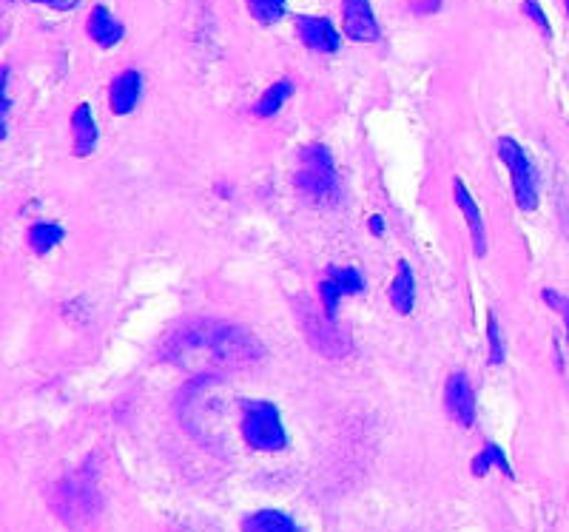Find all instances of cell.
Masks as SVG:
<instances>
[{"label": "cell", "instance_id": "obj_16", "mask_svg": "<svg viewBox=\"0 0 569 532\" xmlns=\"http://www.w3.org/2000/svg\"><path fill=\"white\" fill-rule=\"evenodd\" d=\"M242 532H299L291 515L279 510H259L242 521Z\"/></svg>", "mask_w": 569, "mask_h": 532}, {"label": "cell", "instance_id": "obj_13", "mask_svg": "<svg viewBox=\"0 0 569 532\" xmlns=\"http://www.w3.org/2000/svg\"><path fill=\"white\" fill-rule=\"evenodd\" d=\"M86 32H89V37L100 49H111V46H117L126 37V26L114 18L106 6H94L92 15L86 20Z\"/></svg>", "mask_w": 569, "mask_h": 532}, {"label": "cell", "instance_id": "obj_10", "mask_svg": "<svg viewBox=\"0 0 569 532\" xmlns=\"http://www.w3.org/2000/svg\"><path fill=\"white\" fill-rule=\"evenodd\" d=\"M342 20L345 35L356 43H376L379 40V23L373 18L370 0H342Z\"/></svg>", "mask_w": 569, "mask_h": 532}, {"label": "cell", "instance_id": "obj_15", "mask_svg": "<svg viewBox=\"0 0 569 532\" xmlns=\"http://www.w3.org/2000/svg\"><path fill=\"white\" fill-rule=\"evenodd\" d=\"M390 305L402 316L413 313V305H416V276H413V268L404 259L399 262L393 285H390Z\"/></svg>", "mask_w": 569, "mask_h": 532}, {"label": "cell", "instance_id": "obj_12", "mask_svg": "<svg viewBox=\"0 0 569 532\" xmlns=\"http://www.w3.org/2000/svg\"><path fill=\"white\" fill-rule=\"evenodd\" d=\"M140 94H143V74L137 72V69L120 72L114 77V83H111L109 89L111 111L120 114V117L131 114V111L137 109V103H140Z\"/></svg>", "mask_w": 569, "mask_h": 532}, {"label": "cell", "instance_id": "obj_14", "mask_svg": "<svg viewBox=\"0 0 569 532\" xmlns=\"http://www.w3.org/2000/svg\"><path fill=\"white\" fill-rule=\"evenodd\" d=\"M72 137H74V157H89L97 146V123H94L92 109L80 103L72 114Z\"/></svg>", "mask_w": 569, "mask_h": 532}, {"label": "cell", "instance_id": "obj_27", "mask_svg": "<svg viewBox=\"0 0 569 532\" xmlns=\"http://www.w3.org/2000/svg\"><path fill=\"white\" fill-rule=\"evenodd\" d=\"M564 3H567V15H569V0H564Z\"/></svg>", "mask_w": 569, "mask_h": 532}, {"label": "cell", "instance_id": "obj_8", "mask_svg": "<svg viewBox=\"0 0 569 532\" xmlns=\"http://www.w3.org/2000/svg\"><path fill=\"white\" fill-rule=\"evenodd\" d=\"M444 410L461 427H473L476 424V390L470 385L467 373H459V370L450 373V379L444 385Z\"/></svg>", "mask_w": 569, "mask_h": 532}, {"label": "cell", "instance_id": "obj_20", "mask_svg": "<svg viewBox=\"0 0 569 532\" xmlns=\"http://www.w3.org/2000/svg\"><path fill=\"white\" fill-rule=\"evenodd\" d=\"M504 336H501V328H498L496 313H487V365H504Z\"/></svg>", "mask_w": 569, "mask_h": 532}, {"label": "cell", "instance_id": "obj_21", "mask_svg": "<svg viewBox=\"0 0 569 532\" xmlns=\"http://www.w3.org/2000/svg\"><path fill=\"white\" fill-rule=\"evenodd\" d=\"M245 3L259 23H276L285 15V0H245Z\"/></svg>", "mask_w": 569, "mask_h": 532}, {"label": "cell", "instance_id": "obj_22", "mask_svg": "<svg viewBox=\"0 0 569 532\" xmlns=\"http://www.w3.org/2000/svg\"><path fill=\"white\" fill-rule=\"evenodd\" d=\"M544 302L550 305L552 311H558L561 316H564V322H567V336H569V296L558 294V291L547 288V291H544Z\"/></svg>", "mask_w": 569, "mask_h": 532}, {"label": "cell", "instance_id": "obj_25", "mask_svg": "<svg viewBox=\"0 0 569 532\" xmlns=\"http://www.w3.org/2000/svg\"><path fill=\"white\" fill-rule=\"evenodd\" d=\"M35 3H43V6H49V9H57V12H69L80 0H35Z\"/></svg>", "mask_w": 569, "mask_h": 532}, {"label": "cell", "instance_id": "obj_6", "mask_svg": "<svg viewBox=\"0 0 569 532\" xmlns=\"http://www.w3.org/2000/svg\"><path fill=\"white\" fill-rule=\"evenodd\" d=\"M498 157L504 160V166L510 171L515 205L527 214L535 211L538 208V183H535V168L527 157V151L518 146L513 137H498Z\"/></svg>", "mask_w": 569, "mask_h": 532}, {"label": "cell", "instance_id": "obj_9", "mask_svg": "<svg viewBox=\"0 0 569 532\" xmlns=\"http://www.w3.org/2000/svg\"><path fill=\"white\" fill-rule=\"evenodd\" d=\"M296 35L299 40L319 55H333L339 52V32L328 18H311V15H299L296 18Z\"/></svg>", "mask_w": 569, "mask_h": 532}, {"label": "cell", "instance_id": "obj_2", "mask_svg": "<svg viewBox=\"0 0 569 532\" xmlns=\"http://www.w3.org/2000/svg\"><path fill=\"white\" fill-rule=\"evenodd\" d=\"M242 439L251 450L259 453H279L288 447V433L276 404L262 402V399H245L242 402Z\"/></svg>", "mask_w": 569, "mask_h": 532}, {"label": "cell", "instance_id": "obj_1", "mask_svg": "<svg viewBox=\"0 0 569 532\" xmlns=\"http://www.w3.org/2000/svg\"><path fill=\"white\" fill-rule=\"evenodd\" d=\"M160 356L185 370H237L262 362L265 348L254 333L231 322L191 319L168 333Z\"/></svg>", "mask_w": 569, "mask_h": 532}, {"label": "cell", "instance_id": "obj_7", "mask_svg": "<svg viewBox=\"0 0 569 532\" xmlns=\"http://www.w3.org/2000/svg\"><path fill=\"white\" fill-rule=\"evenodd\" d=\"M365 291V276L359 274L356 268H331L328 276L319 282V296H322V311L328 313L331 319H336L339 302L345 296L362 294Z\"/></svg>", "mask_w": 569, "mask_h": 532}, {"label": "cell", "instance_id": "obj_26", "mask_svg": "<svg viewBox=\"0 0 569 532\" xmlns=\"http://www.w3.org/2000/svg\"><path fill=\"white\" fill-rule=\"evenodd\" d=\"M368 228H370V234L382 237V234H385V220H382V217H370Z\"/></svg>", "mask_w": 569, "mask_h": 532}, {"label": "cell", "instance_id": "obj_4", "mask_svg": "<svg viewBox=\"0 0 569 532\" xmlns=\"http://www.w3.org/2000/svg\"><path fill=\"white\" fill-rule=\"evenodd\" d=\"M296 319L302 325V333H305V342L311 345L313 350H319L325 359H342L350 350L348 333L342 331L336 325V319H331L328 313L313 305L311 299H296Z\"/></svg>", "mask_w": 569, "mask_h": 532}, {"label": "cell", "instance_id": "obj_24", "mask_svg": "<svg viewBox=\"0 0 569 532\" xmlns=\"http://www.w3.org/2000/svg\"><path fill=\"white\" fill-rule=\"evenodd\" d=\"M410 6H413V12H419V15H433V12H439L441 0H413Z\"/></svg>", "mask_w": 569, "mask_h": 532}, {"label": "cell", "instance_id": "obj_11", "mask_svg": "<svg viewBox=\"0 0 569 532\" xmlns=\"http://www.w3.org/2000/svg\"><path fill=\"white\" fill-rule=\"evenodd\" d=\"M453 197H456L461 217L467 220V231H470V239H473V254L484 257L487 254V228H484L481 208H478L473 194L467 191V185L461 183V180H453Z\"/></svg>", "mask_w": 569, "mask_h": 532}, {"label": "cell", "instance_id": "obj_18", "mask_svg": "<svg viewBox=\"0 0 569 532\" xmlns=\"http://www.w3.org/2000/svg\"><path fill=\"white\" fill-rule=\"evenodd\" d=\"M291 94H294V83H291L288 77L276 80L274 86H271V89H268V92L262 94V97L257 100L254 114H257V117H274L276 111L288 103V97H291Z\"/></svg>", "mask_w": 569, "mask_h": 532}, {"label": "cell", "instance_id": "obj_5", "mask_svg": "<svg viewBox=\"0 0 569 532\" xmlns=\"http://www.w3.org/2000/svg\"><path fill=\"white\" fill-rule=\"evenodd\" d=\"M296 188L313 200H328L336 191V168H333V157L328 148L311 143L299 151Z\"/></svg>", "mask_w": 569, "mask_h": 532}, {"label": "cell", "instance_id": "obj_3", "mask_svg": "<svg viewBox=\"0 0 569 532\" xmlns=\"http://www.w3.org/2000/svg\"><path fill=\"white\" fill-rule=\"evenodd\" d=\"M55 513L69 524V527H83L89 524L97 510H100V493L89 470H77L74 476L63 478L55 487L52 496Z\"/></svg>", "mask_w": 569, "mask_h": 532}, {"label": "cell", "instance_id": "obj_23", "mask_svg": "<svg viewBox=\"0 0 569 532\" xmlns=\"http://www.w3.org/2000/svg\"><path fill=\"white\" fill-rule=\"evenodd\" d=\"M524 12H527V18L535 20L538 26H541V32L550 37L552 29H550V20L544 18V12H541V6H538V0H524Z\"/></svg>", "mask_w": 569, "mask_h": 532}, {"label": "cell", "instance_id": "obj_19", "mask_svg": "<svg viewBox=\"0 0 569 532\" xmlns=\"http://www.w3.org/2000/svg\"><path fill=\"white\" fill-rule=\"evenodd\" d=\"M63 237H66V231L57 222H35L29 228V245L35 254H49L55 245L63 242Z\"/></svg>", "mask_w": 569, "mask_h": 532}, {"label": "cell", "instance_id": "obj_17", "mask_svg": "<svg viewBox=\"0 0 569 532\" xmlns=\"http://www.w3.org/2000/svg\"><path fill=\"white\" fill-rule=\"evenodd\" d=\"M490 470H501L507 478H513V467H510V461H507V453L493 444V441H487L484 447H481V453H478L476 459H473V476L481 478L487 476Z\"/></svg>", "mask_w": 569, "mask_h": 532}]
</instances>
